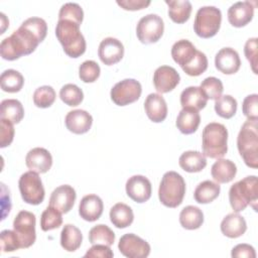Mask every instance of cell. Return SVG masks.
Returning <instances> with one entry per match:
<instances>
[{"label": "cell", "mask_w": 258, "mask_h": 258, "mask_svg": "<svg viewBox=\"0 0 258 258\" xmlns=\"http://www.w3.org/2000/svg\"><path fill=\"white\" fill-rule=\"evenodd\" d=\"M39 43V39L31 31L20 25L10 36L1 41L0 54L6 60H15L22 55L32 53Z\"/></svg>", "instance_id": "6da1fadb"}, {"label": "cell", "mask_w": 258, "mask_h": 258, "mask_svg": "<svg viewBox=\"0 0 258 258\" xmlns=\"http://www.w3.org/2000/svg\"><path fill=\"white\" fill-rule=\"evenodd\" d=\"M258 182L256 175H249L235 182L229 190V202L235 213L244 211L251 206L257 211Z\"/></svg>", "instance_id": "7a4b0ae2"}, {"label": "cell", "mask_w": 258, "mask_h": 258, "mask_svg": "<svg viewBox=\"0 0 258 258\" xmlns=\"http://www.w3.org/2000/svg\"><path fill=\"white\" fill-rule=\"evenodd\" d=\"M55 35L62 45L67 55L73 58L81 56L86 51V39L80 30V25L70 20H58Z\"/></svg>", "instance_id": "3957f363"}, {"label": "cell", "mask_w": 258, "mask_h": 258, "mask_svg": "<svg viewBox=\"0 0 258 258\" xmlns=\"http://www.w3.org/2000/svg\"><path fill=\"white\" fill-rule=\"evenodd\" d=\"M258 126L257 120L247 119L242 125L238 137L237 148L245 164L251 168L258 167Z\"/></svg>", "instance_id": "277c9868"}, {"label": "cell", "mask_w": 258, "mask_h": 258, "mask_svg": "<svg viewBox=\"0 0 258 258\" xmlns=\"http://www.w3.org/2000/svg\"><path fill=\"white\" fill-rule=\"evenodd\" d=\"M228 130L217 122H211L203 130L202 148L205 156L210 158H222L228 151Z\"/></svg>", "instance_id": "5b68a950"}, {"label": "cell", "mask_w": 258, "mask_h": 258, "mask_svg": "<svg viewBox=\"0 0 258 258\" xmlns=\"http://www.w3.org/2000/svg\"><path fill=\"white\" fill-rule=\"evenodd\" d=\"M185 195V181L175 171H167L163 174L159 188L158 198L160 203L167 208L178 207Z\"/></svg>", "instance_id": "8992f818"}, {"label": "cell", "mask_w": 258, "mask_h": 258, "mask_svg": "<svg viewBox=\"0 0 258 258\" xmlns=\"http://www.w3.org/2000/svg\"><path fill=\"white\" fill-rule=\"evenodd\" d=\"M222 22L221 10L215 6H203L196 14L194 22V30L198 36L202 38H210L215 36Z\"/></svg>", "instance_id": "52a82bcc"}, {"label": "cell", "mask_w": 258, "mask_h": 258, "mask_svg": "<svg viewBox=\"0 0 258 258\" xmlns=\"http://www.w3.org/2000/svg\"><path fill=\"white\" fill-rule=\"evenodd\" d=\"M18 187L25 203L36 206L43 202L45 191L37 172L29 170L22 173L18 180Z\"/></svg>", "instance_id": "ba28073f"}, {"label": "cell", "mask_w": 258, "mask_h": 258, "mask_svg": "<svg viewBox=\"0 0 258 258\" xmlns=\"http://www.w3.org/2000/svg\"><path fill=\"white\" fill-rule=\"evenodd\" d=\"M35 215L28 211H20L13 221V231L15 232L20 249L29 248L36 239Z\"/></svg>", "instance_id": "9c48e42d"}, {"label": "cell", "mask_w": 258, "mask_h": 258, "mask_svg": "<svg viewBox=\"0 0 258 258\" xmlns=\"http://www.w3.org/2000/svg\"><path fill=\"white\" fill-rule=\"evenodd\" d=\"M164 31L162 18L157 14H147L140 18L136 26L138 39L145 44L154 43L160 39Z\"/></svg>", "instance_id": "30bf717a"}, {"label": "cell", "mask_w": 258, "mask_h": 258, "mask_svg": "<svg viewBox=\"0 0 258 258\" xmlns=\"http://www.w3.org/2000/svg\"><path fill=\"white\" fill-rule=\"evenodd\" d=\"M142 93L141 84L135 79H125L111 89V100L118 106H126L136 102Z\"/></svg>", "instance_id": "8fae6325"}, {"label": "cell", "mask_w": 258, "mask_h": 258, "mask_svg": "<svg viewBox=\"0 0 258 258\" xmlns=\"http://www.w3.org/2000/svg\"><path fill=\"white\" fill-rule=\"evenodd\" d=\"M118 249L121 254L128 258H145L150 254V245L132 233L125 234L120 238Z\"/></svg>", "instance_id": "7c38bea8"}, {"label": "cell", "mask_w": 258, "mask_h": 258, "mask_svg": "<svg viewBox=\"0 0 258 258\" xmlns=\"http://www.w3.org/2000/svg\"><path fill=\"white\" fill-rule=\"evenodd\" d=\"M126 194L134 202L142 204L151 197V182L144 175H133L126 181Z\"/></svg>", "instance_id": "4fadbf2b"}, {"label": "cell", "mask_w": 258, "mask_h": 258, "mask_svg": "<svg viewBox=\"0 0 258 258\" xmlns=\"http://www.w3.org/2000/svg\"><path fill=\"white\" fill-rule=\"evenodd\" d=\"M98 55L104 64L113 66L122 59L124 46L119 39L106 37L99 44Z\"/></svg>", "instance_id": "5bb4252c"}, {"label": "cell", "mask_w": 258, "mask_h": 258, "mask_svg": "<svg viewBox=\"0 0 258 258\" xmlns=\"http://www.w3.org/2000/svg\"><path fill=\"white\" fill-rule=\"evenodd\" d=\"M180 77L176 70L169 66L157 68L153 75V85L158 93L164 94L172 91L179 83Z\"/></svg>", "instance_id": "9a60e30c"}, {"label": "cell", "mask_w": 258, "mask_h": 258, "mask_svg": "<svg viewBox=\"0 0 258 258\" xmlns=\"http://www.w3.org/2000/svg\"><path fill=\"white\" fill-rule=\"evenodd\" d=\"M77 198L76 190L69 184H62L53 189L49 198V206L58 210L61 214L69 213L74 207Z\"/></svg>", "instance_id": "2e32d148"}, {"label": "cell", "mask_w": 258, "mask_h": 258, "mask_svg": "<svg viewBox=\"0 0 258 258\" xmlns=\"http://www.w3.org/2000/svg\"><path fill=\"white\" fill-rule=\"evenodd\" d=\"M215 67L225 75L236 74L241 67L239 53L232 47L221 48L215 56Z\"/></svg>", "instance_id": "e0dca14e"}, {"label": "cell", "mask_w": 258, "mask_h": 258, "mask_svg": "<svg viewBox=\"0 0 258 258\" xmlns=\"http://www.w3.org/2000/svg\"><path fill=\"white\" fill-rule=\"evenodd\" d=\"M255 6L250 1H239L228 9V20L234 27H243L247 25L254 16Z\"/></svg>", "instance_id": "ac0fdd59"}, {"label": "cell", "mask_w": 258, "mask_h": 258, "mask_svg": "<svg viewBox=\"0 0 258 258\" xmlns=\"http://www.w3.org/2000/svg\"><path fill=\"white\" fill-rule=\"evenodd\" d=\"M25 163L30 170L37 173H45L52 165V156L47 149L35 147L27 152Z\"/></svg>", "instance_id": "d6986e66"}, {"label": "cell", "mask_w": 258, "mask_h": 258, "mask_svg": "<svg viewBox=\"0 0 258 258\" xmlns=\"http://www.w3.org/2000/svg\"><path fill=\"white\" fill-rule=\"evenodd\" d=\"M64 124L69 131L75 134L87 133L93 124L92 115L82 109L70 111L64 118Z\"/></svg>", "instance_id": "ffe728a7"}, {"label": "cell", "mask_w": 258, "mask_h": 258, "mask_svg": "<svg viewBox=\"0 0 258 258\" xmlns=\"http://www.w3.org/2000/svg\"><path fill=\"white\" fill-rule=\"evenodd\" d=\"M103 201L97 195L85 196L79 205V215L82 219L88 222H95L103 214Z\"/></svg>", "instance_id": "44dd1931"}, {"label": "cell", "mask_w": 258, "mask_h": 258, "mask_svg": "<svg viewBox=\"0 0 258 258\" xmlns=\"http://www.w3.org/2000/svg\"><path fill=\"white\" fill-rule=\"evenodd\" d=\"M144 110L147 117L154 123H160L167 116V105L164 98L157 93L149 94L144 102Z\"/></svg>", "instance_id": "7402d4cb"}, {"label": "cell", "mask_w": 258, "mask_h": 258, "mask_svg": "<svg viewBox=\"0 0 258 258\" xmlns=\"http://www.w3.org/2000/svg\"><path fill=\"white\" fill-rule=\"evenodd\" d=\"M198 49L187 39L177 40L171 47V56L173 60L182 69L188 66L196 57Z\"/></svg>", "instance_id": "603a6c76"}, {"label": "cell", "mask_w": 258, "mask_h": 258, "mask_svg": "<svg viewBox=\"0 0 258 258\" xmlns=\"http://www.w3.org/2000/svg\"><path fill=\"white\" fill-rule=\"evenodd\" d=\"M220 228L224 236L235 239L241 237L246 232L247 224L245 219L238 213H232L223 219Z\"/></svg>", "instance_id": "cb8c5ba5"}, {"label": "cell", "mask_w": 258, "mask_h": 258, "mask_svg": "<svg viewBox=\"0 0 258 258\" xmlns=\"http://www.w3.org/2000/svg\"><path fill=\"white\" fill-rule=\"evenodd\" d=\"M208 98L200 87L190 86L185 88L180 94V105L182 109H192L200 111L206 107Z\"/></svg>", "instance_id": "d4e9b609"}, {"label": "cell", "mask_w": 258, "mask_h": 258, "mask_svg": "<svg viewBox=\"0 0 258 258\" xmlns=\"http://www.w3.org/2000/svg\"><path fill=\"white\" fill-rule=\"evenodd\" d=\"M237 173L236 164L230 159L219 158L211 168L212 177L218 183H227L234 179Z\"/></svg>", "instance_id": "484cf974"}, {"label": "cell", "mask_w": 258, "mask_h": 258, "mask_svg": "<svg viewBox=\"0 0 258 258\" xmlns=\"http://www.w3.org/2000/svg\"><path fill=\"white\" fill-rule=\"evenodd\" d=\"M200 123L201 116L199 111L192 109H182L177 115L175 125L182 134L188 135L197 131Z\"/></svg>", "instance_id": "4316f807"}, {"label": "cell", "mask_w": 258, "mask_h": 258, "mask_svg": "<svg viewBox=\"0 0 258 258\" xmlns=\"http://www.w3.org/2000/svg\"><path fill=\"white\" fill-rule=\"evenodd\" d=\"M178 163L186 172H200L207 166V158L200 151L188 150L179 156Z\"/></svg>", "instance_id": "83f0119b"}, {"label": "cell", "mask_w": 258, "mask_h": 258, "mask_svg": "<svg viewBox=\"0 0 258 258\" xmlns=\"http://www.w3.org/2000/svg\"><path fill=\"white\" fill-rule=\"evenodd\" d=\"M109 216L111 223L119 229L129 227L134 220V214L132 209L128 205L123 203L115 204L111 208Z\"/></svg>", "instance_id": "f1b7e54d"}, {"label": "cell", "mask_w": 258, "mask_h": 258, "mask_svg": "<svg viewBox=\"0 0 258 258\" xmlns=\"http://www.w3.org/2000/svg\"><path fill=\"white\" fill-rule=\"evenodd\" d=\"M83 235L79 228L75 225L67 224L60 232V245L68 252L78 250L82 244Z\"/></svg>", "instance_id": "f546056e"}, {"label": "cell", "mask_w": 258, "mask_h": 258, "mask_svg": "<svg viewBox=\"0 0 258 258\" xmlns=\"http://www.w3.org/2000/svg\"><path fill=\"white\" fill-rule=\"evenodd\" d=\"M168 6V16L178 24L188 20L191 13V3L188 0H165Z\"/></svg>", "instance_id": "4dcf8cb0"}, {"label": "cell", "mask_w": 258, "mask_h": 258, "mask_svg": "<svg viewBox=\"0 0 258 258\" xmlns=\"http://www.w3.org/2000/svg\"><path fill=\"white\" fill-rule=\"evenodd\" d=\"M220 190L221 186L218 182L205 180L197 185L194 192V198L199 204H209L219 197Z\"/></svg>", "instance_id": "1f68e13d"}, {"label": "cell", "mask_w": 258, "mask_h": 258, "mask_svg": "<svg viewBox=\"0 0 258 258\" xmlns=\"http://www.w3.org/2000/svg\"><path fill=\"white\" fill-rule=\"evenodd\" d=\"M179 223L186 230L199 229L204 223V214L198 207L186 206L179 214Z\"/></svg>", "instance_id": "d6a6232c"}, {"label": "cell", "mask_w": 258, "mask_h": 258, "mask_svg": "<svg viewBox=\"0 0 258 258\" xmlns=\"http://www.w3.org/2000/svg\"><path fill=\"white\" fill-rule=\"evenodd\" d=\"M0 118L11 121L13 124L19 123L24 117L22 104L16 99H5L0 104Z\"/></svg>", "instance_id": "836d02e7"}, {"label": "cell", "mask_w": 258, "mask_h": 258, "mask_svg": "<svg viewBox=\"0 0 258 258\" xmlns=\"http://www.w3.org/2000/svg\"><path fill=\"white\" fill-rule=\"evenodd\" d=\"M1 89L7 93L19 92L24 84L23 76L16 70L9 69L4 71L0 77Z\"/></svg>", "instance_id": "e575fe53"}, {"label": "cell", "mask_w": 258, "mask_h": 258, "mask_svg": "<svg viewBox=\"0 0 258 258\" xmlns=\"http://www.w3.org/2000/svg\"><path fill=\"white\" fill-rule=\"evenodd\" d=\"M89 241L92 245L103 244L111 246L115 241V234L107 225L99 224L90 230Z\"/></svg>", "instance_id": "d590c367"}, {"label": "cell", "mask_w": 258, "mask_h": 258, "mask_svg": "<svg viewBox=\"0 0 258 258\" xmlns=\"http://www.w3.org/2000/svg\"><path fill=\"white\" fill-rule=\"evenodd\" d=\"M62 224L61 213L53 207L48 206L40 216V228L42 231L47 232L57 229Z\"/></svg>", "instance_id": "8d00e7d4"}, {"label": "cell", "mask_w": 258, "mask_h": 258, "mask_svg": "<svg viewBox=\"0 0 258 258\" xmlns=\"http://www.w3.org/2000/svg\"><path fill=\"white\" fill-rule=\"evenodd\" d=\"M216 113L225 119L232 118L237 112V101L231 95H224L215 100Z\"/></svg>", "instance_id": "74e56055"}, {"label": "cell", "mask_w": 258, "mask_h": 258, "mask_svg": "<svg viewBox=\"0 0 258 258\" xmlns=\"http://www.w3.org/2000/svg\"><path fill=\"white\" fill-rule=\"evenodd\" d=\"M60 100L68 106L76 107L83 102L84 93L75 84H67L61 87L59 91Z\"/></svg>", "instance_id": "f35d334b"}, {"label": "cell", "mask_w": 258, "mask_h": 258, "mask_svg": "<svg viewBox=\"0 0 258 258\" xmlns=\"http://www.w3.org/2000/svg\"><path fill=\"white\" fill-rule=\"evenodd\" d=\"M84 19V11L78 3H64L58 12V20H70L81 26Z\"/></svg>", "instance_id": "ab89813d"}, {"label": "cell", "mask_w": 258, "mask_h": 258, "mask_svg": "<svg viewBox=\"0 0 258 258\" xmlns=\"http://www.w3.org/2000/svg\"><path fill=\"white\" fill-rule=\"evenodd\" d=\"M55 91L50 86H41L33 93V103L38 108H48L55 101Z\"/></svg>", "instance_id": "60d3db41"}, {"label": "cell", "mask_w": 258, "mask_h": 258, "mask_svg": "<svg viewBox=\"0 0 258 258\" xmlns=\"http://www.w3.org/2000/svg\"><path fill=\"white\" fill-rule=\"evenodd\" d=\"M200 89L203 91L208 100H217L222 96V93L224 91L223 83L221 82L220 79L216 77L206 78L201 83Z\"/></svg>", "instance_id": "b9f144b4"}, {"label": "cell", "mask_w": 258, "mask_h": 258, "mask_svg": "<svg viewBox=\"0 0 258 258\" xmlns=\"http://www.w3.org/2000/svg\"><path fill=\"white\" fill-rule=\"evenodd\" d=\"M101 69L95 60H85L79 68V77L84 83H94L100 77Z\"/></svg>", "instance_id": "7bdbcfd3"}, {"label": "cell", "mask_w": 258, "mask_h": 258, "mask_svg": "<svg viewBox=\"0 0 258 258\" xmlns=\"http://www.w3.org/2000/svg\"><path fill=\"white\" fill-rule=\"evenodd\" d=\"M21 26L31 31L40 42H42L47 33V24L44 19L40 17H30L21 23Z\"/></svg>", "instance_id": "ee69618b"}, {"label": "cell", "mask_w": 258, "mask_h": 258, "mask_svg": "<svg viewBox=\"0 0 258 258\" xmlns=\"http://www.w3.org/2000/svg\"><path fill=\"white\" fill-rule=\"evenodd\" d=\"M207 69H208V58L204 52L198 50L194 60L188 66L182 68V71L190 77H198V76H201L203 73H205Z\"/></svg>", "instance_id": "f6af8a7d"}, {"label": "cell", "mask_w": 258, "mask_h": 258, "mask_svg": "<svg viewBox=\"0 0 258 258\" xmlns=\"http://www.w3.org/2000/svg\"><path fill=\"white\" fill-rule=\"evenodd\" d=\"M0 244L2 252H13L20 249L18 238L12 230H3L0 233Z\"/></svg>", "instance_id": "bcb514c9"}, {"label": "cell", "mask_w": 258, "mask_h": 258, "mask_svg": "<svg viewBox=\"0 0 258 258\" xmlns=\"http://www.w3.org/2000/svg\"><path fill=\"white\" fill-rule=\"evenodd\" d=\"M243 114L252 120H258V95L252 94L245 97L242 103Z\"/></svg>", "instance_id": "7dc6e473"}, {"label": "cell", "mask_w": 258, "mask_h": 258, "mask_svg": "<svg viewBox=\"0 0 258 258\" xmlns=\"http://www.w3.org/2000/svg\"><path fill=\"white\" fill-rule=\"evenodd\" d=\"M1 129H0V147L4 148L10 145L14 137V127L13 123L6 119H0Z\"/></svg>", "instance_id": "c3c4849f"}, {"label": "cell", "mask_w": 258, "mask_h": 258, "mask_svg": "<svg viewBox=\"0 0 258 258\" xmlns=\"http://www.w3.org/2000/svg\"><path fill=\"white\" fill-rule=\"evenodd\" d=\"M244 53L251 64L254 74H257V37L249 38L244 46Z\"/></svg>", "instance_id": "681fc988"}, {"label": "cell", "mask_w": 258, "mask_h": 258, "mask_svg": "<svg viewBox=\"0 0 258 258\" xmlns=\"http://www.w3.org/2000/svg\"><path fill=\"white\" fill-rule=\"evenodd\" d=\"M114 256L113 251L111 250L110 246L103 245V244H95L93 245L85 254L86 258H112Z\"/></svg>", "instance_id": "f907efd6"}, {"label": "cell", "mask_w": 258, "mask_h": 258, "mask_svg": "<svg viewBox=\"0 0 258 258\" xmlns=\"http://www.w3.org/2000/svg\"><path fill=\"white\" fill-rule=\"evenodd\" d=\"M231 256L235 258H255L256 257V252L253 246L249 244H238L236 245L231 252Z\"/></svg>", "instance_id": "816d5d0a"}, {"label": "cell", "mask_w": 258, "mask_h": 258, "mask_svg": "<svg viewBox=\"0 0 258 258\" xmlns=\"http://www.w3.org/2000/svg\"><path fill=\"white\" fill-rule=\"evenodd\" d=\"M150 3L149 0H117V4L121 8L130 11L144 9L149 6Z\"/></svg>", "instance_id": "f5cc1de1"}]
</instances>
